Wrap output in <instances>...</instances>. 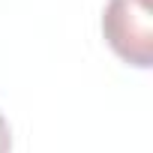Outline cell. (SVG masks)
Masks as SVG:
<instances>
[{
    "instance_id": "2",
    "label": "cell",
    "mask_w": 153,
    "mask_h": 153,
    "mask_svg": "<svg viewBox=\"0 0 153 153\" xmlns=\"http://www.w3.org/2000/svg\"><path fill=\"white\" fill-rule=\"evenodd\" d=\"M0 153H12V129L3 114H0Z\"/></svg>"
},
{
    "instance_id": "1",
    "label": "cell",
    "mask_w": 153,
    "mask_h": 153,
    "mask_svg": "<svg viewBox=\"0 0 153 153\" xmlns=\"http://www.w3.org/2000/svg\"><path fill=\"white\" fill-rule=\"evenodd\" d=\"M102 33L111 51L138 69L153 66V0H108Z\"/></svg>"
}]
</instances>
